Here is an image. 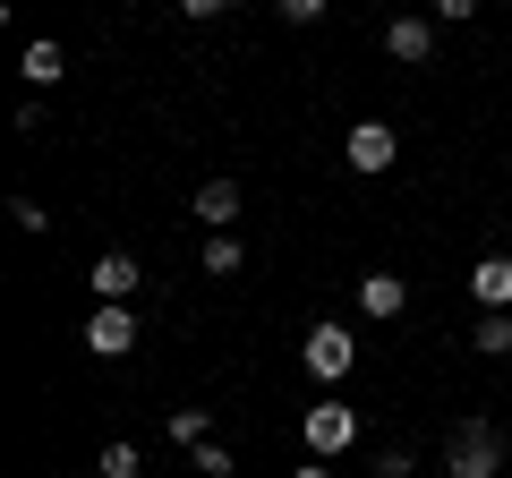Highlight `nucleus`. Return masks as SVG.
<instances>
[{
  "instance_id": "nucleus-13",
  "label": "nucleus",
  "mask_w": 512,
  "mask_h": 478,
  "mask_svg": "<svg viewBox=\"0 0 512 478\" xmlns=\"http://www.w3.org/2000/svg\"><path fill=\"white\" fill-rule=\"evenodd\" d=\"M163 436L180 444V453H188V444H205V410H188V402H180V410H163Z\"/></svg>"
},
{
  "instance_id": "nucleus-20",
  "label": "nucleus",
  "mask_w": 512,
  "mask_h": 478,
  "mask_svg": "<svg viewBox=\"0 0 512 478\" xmlns=\"http://www.w3.org/2000/svg\"><path fill=\"white\" fill-rule=\"evenodd\" d=\"M410 470H419V461H410V453H402V444H393V453H384V461H376V478H410Z\"/></svg>"
},
{
  "instance_id": "nucleus-22",
  "label": "nucleus",
  "mask_w": 512,
  "mask_h": 478,
  "mask_svg": "<svg viewBox=\"0 0 512 478\" xmlns=\"http://www.w3.org/2000/svg\"><path fill=\"white\" fill-rule=\"evenodd\" d=\"M291 478H333V470H325V461H299V470H291Z\"/></svg>"
},
{
  "instance_id": "nucleus-9",
  "label": "nucleus",
  "mask_w": 512,
  "mask_h": 478,
  "mask_svg": "<svg viewBox=\"0 0 512 478\" xmlns=\"http://www.w3.org/2000/svg\"><path fill=\"white\" fill-rule=\"evenodd\" d=\"M137 282H146V265L128 257V248H111V257H94V299H128Z\"/></svg>"
},
{
  "instance_id": "nucleus-12",
  "label": "nucleus",
  "mask_w": 512,
  "mask_h": 478,
  "mask_svg": "<svg viewBox=\"0 0 512 478\" xmlns=\"http://www.w3.org/2000/svg\"><path fill=\"white\" fill-rule=\"evenodd\" d=\"M26 86H60V69H69V52H60V43H26Z\"/></svg>"
},
{
  "instance_id": "nucleus-15",
  "label": "nucleus",
  "mask_w": 512,
  "mask_h": 478,
  "mask_svg": "<svg viewBox=\"0 0 512 478\" xmlns=\"http://www.w3.org/2000/svg\"><path fill=\"white\" fill-rule=\"evenodd\" d=\"M94 470H103V478H137V444H128V436H111L103 453H94Z\"/></svg>"
},
{
  "instance_id": "nucleus-17",
  "label": "nucleus",
  "mask_w": 512,
  "mask_h": 478,
  "mask_svg": "<svg viewBox=\"0 0 512 478\" xmlns=\"http://www.w3.org/2000/svg\"><path fill=\"white\" fill-rule=\"evenodd\" d=\"M197 470H205V478H231V444L205 436V444H197Z\"/></svg>"
},
{
  "instance_id": "nucleus-3",
  "label": "nucleus",
  "mask_w": 512,
  "mask_h": 478,
  "mask_svg": "<svg viewBox=\"0 0 512 478\" xmlns=\"http://www.w3.org/2000/svg\"><path fill=\"white\" fill-rule=\"evenodd\" d=\"M299 436H308L316 461H333V453H350V444H359V410H350V402H316L308 419H299Z\"/></svg>"
},
{
  "instance_id": "nucleus-8",
  "label": "nucleus",
  "mask_w": 512,
  "mask_h": 478,
  "mask_svg": "<svg viewBox=\"0 0 512 478\" xmlns=\"http://www.w3.org/2000/svg\"><path fill=\"white\" fill-rule=\"evenodd\" d=\"M384 52L402 60V69H419V60L436 52V26H427V18H393V26H384Z\"/></svg>"
},
{
  "instance_id": "nucleus-11",
  "label": "nucleus",
  "mask_w": 512,
  "mask_h": 478,
  "mask_svg": "<svg viewBox=\"0 0 512 478\" xmlns=\"http://www.w3.org/2000/svg\"><path fill=\"white\" fill-rule=\"evenodd\" d=\"M470 350L504 359V350H512V308H487V316H478V325H470Z\"/></svg>"
},
{
  "instance_id": "nucleus-7",
  "label": "nucleus",
  "mask_w": 512,
  "mask_h": 478,
  "mask_svg": "<svg viewBox=\"0 0 512 478\" xmlns=\"http://www.w3.org/2000/svg\"><path fill=\"white\" fill-rule=\"evenodd\" d=\"M470 299H478V308H512V257H504V248L470 265Z\"/></svg>"
},
{
  "instance_id": "nucleus-16",
  "label": "nucleus",
  "mask_w": 512,
  "mask_h": 478,
  "mask_svg": "<svg viewBox=\"0 0 512 478\" xmlns=\"http://www.w3.org/2000/svg\"><path fill=\"white\" fill-rule=\"evenodd\" d=\"M9 222H18V231H52V214H43L35 197H9Z\"/></svg>"
},
{
  "instance_id": "nucleus-1",
  "label": "nucleus",
  "mask_w": 512,
  "mask_h": 478,
  "mask_svg": "<svg viewBox=\"0 0 512 478\" xmlns=\"http://www.w3.org/2000/svg\"><path fill=\"white\" fill-rule=\"evenodd\" d=\"M444 461H453V478H504V436L487 419H461L453 444H444Z\"/></svg>"
},
{
  "instance_id": "nucleus-4",
  "label": "nucleus",
  "mask_w": 512,
  "mask_h": 478,
  "mask_svg": "<svg viewBox=\"0 0 512 478\" xmlns=\"http://www.w3.org/2000/svg\"><path fill=\"white\" fill-rule=\"evenodd\" d=\"M86 350H94V359H128V350H137V316H128V299H103V308L86 316Z\"/></svg>"
},
{
  "instance_id": "nucleus-21",
  "label": "nucleus",
  "mask_w": 512,
  "mask_h": 478,
  "mask_svg": "<svg viewBox=\"0 0 512 478\" xmlns=\"http://www.w3.org/2000/svg\"><path fill=\"white\" fill-rule=\"evenodd\" d=\"M188 18H222V9H231V0H180Z\"/></svg>"
},
{
  "instance_id": "nucleus-5",
  "label": "nucleus",
  "mask_w": 512,
  "mask_h": 478,
  "mask_svg": "<svg viewBox=\"0 0 512 478\" xmlns=\"http://www.w3.org/2000/svg\"><path fill=\"white\" fill-rule=\"evenodd\" d=\"M342 154H350V171H393V129H384V120H359V129L342 137Z\"/></svg>"
},
{
  "instance_id": "nucleus-18",
  "label": "nucleus",
  "mask_w": 512,
  "mask_h": 478,
  "mask_svg": "<svg viewBox=\"0 0 512 478\" xmlns=\"http://www.w3.org/2000/svg\"><path fill=\"white\" fill-rule=\"evenodd\" d=\"M274 9H282V18H291V26H316V18H325V9H333V0H274Z\"/></svg>"
},
{
  "instance_id": "nucleus-10",
  "label": "nucleus",
  "mask_w": 512,
  "mask_h": 478,
  "mask_svg": "<svg viewBox=\"0 0 512 478\" xmlns=\"http://www.w3.org/2000/svg\"><path fill=\"white\" fill-rule=\"evenodd\" d=\"M188 214L214 222V231H231V222H239V180H205L197 197H188Z\"/></svg>"
},
{
  "instance_id": "nucleus-19",
  "label": "nucleus",
  "mask_w": 512,
  "mask_h": 478,
  "mask_svg": "<svg viewBox=\"0 0 512 478\" xmlns=\"http://www.w3.org/2000/svg\"><path fill=\"white\" fill-rule=\"evenodd\" d=\"M436 18H444V26H470V18H478V0H436Z\"/></svg>"
},
{
  "instance_id": "nucleus-14",
  "label": "nucleus",
  "mask_w": 512,
  "mask_h": 478,
  "mask_svg": "<svg viewBox=\"0 0 512 478\" xmlns=\"http://www.w3.org/2000/svg\"><path fill=\"white\" fill-rule=\"evenodd\" d=\"M239 265H248V248H239L231 231H214V239H205V274H239Z\"/></svg>"
},
{
  "instance_id": "nucleus-2",
  "label": "nucleus",
  "mask_w": 512,
  "mask_h": 478,
  "mask_svg": "<svg viewBox=\"0 0 512 478\" xmlns=\"http://www.w3.org/2000/svg\"><path fill=\"white\" fill-rule=\"evenodd\" d=\"M350 359H359V342H350V325H316L308 342H299V368L316 376V385H342Z\"/></svg>"
},
{
  "instance_id": "nucleus-6",
  "label": "nucleus",
  "mask_w": 512,
  "mask_h": 478,
  "mask_svg": "<svg viewBox=\"0 0 512 478\" xmlns=\"http://www.w3.org/2000/svg\"><path fill=\"white\" fill-rule=\"evenodd\" d=\"M402 308H410V282H402V274H359V316H376V325H393Z\"/></svg>"
}]
</instances>
